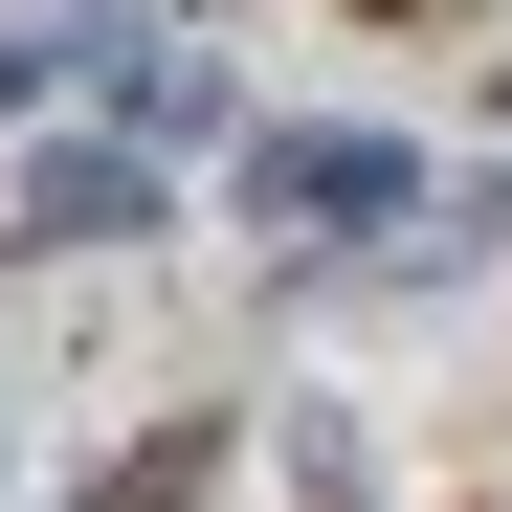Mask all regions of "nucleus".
Wrapping results in <instances>:
<instances>
[{"mask_svg": "<svg viewBox=\"0 0 512 512\" xmlns=\"http://www.w3.org/2000/svg\"><path fill=\"white\" fill-rule=\"evenodd\" d=\"M112 112H134V134H201L223 67H201V45H112Z\"/></svg>", "mask_w": 512, "mask_h": 512, "instance_id": "nucleus-3", "label": "nucleus"}, {"mask_svg": "<svg viewBox=\"0 0 512 512\" xmlns=\"http://www.w3.org/2000/svg\"><path fill=\"white\" fill-rule=\"evenodd\" d=\"M134 223H156V134H90V156H45V179H23L0 245H134Z\"/></svg>", "mask_w": 512, "mask_h": 512, "instance_id": "nucleus-2", "label": "nucleus"}, {"mask_svg": "<svg viewBox=\"0 0 512 512\" xmlns=\"http://www.w3.org/2000/svg\"><path fill=\"white\" fill-rule=\"evenodd\" d=\"M379 23H423V0H379Z\"/></svg>", "mask_w": 512, "mask_h": 512, "instance_id": "nucleus-5", "label": "nucleus"}, {"mask_svg": "<svg viewBox=\"0 0 512 512\" xmlns=\"http://www.w3.org/2000/svg\"><path fill=\"white\" fill-rule=\"evenodd\" d=\"M423 201V156L401 134H245V223H290V245H357Z\"/></svg>", "mask_w": 512, "mask_h": 512, "instance_id": "nucleus-1", "label": "nucleus"}, {"mask_svg": "<svg viewBox=\"0 0 512 512\" xmlns=\"http://www.w3.org/2000/svg\"><path fill=\"white\" fill-rule=\"evenodd\" d=\"M201 490H223V423H156V446H134L90 512H201Z\"/></svg>", "mask_w": 512, "mask_h": 512, "instance_id": "nucleus-4", "label": "nucleus"}]
</instances>
